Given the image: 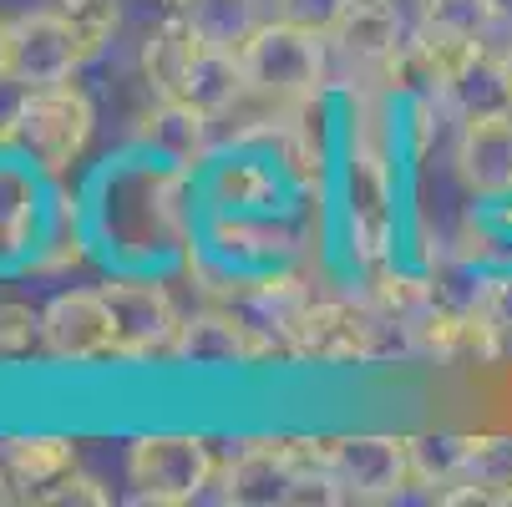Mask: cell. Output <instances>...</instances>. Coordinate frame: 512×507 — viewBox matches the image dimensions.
Returning <instances> with one entry per match:
<instances>
[{
    "label": "cell",
    "mask_w": 512,
    "mask_h": 507,
    "mask_svg": "<svg viewBox=\"0 0 512 507\" xmlns=\"http://www.w3.org/2000/svg\"><path fill=\"white\" fill-rule=\"evenodd\" d=\"M142 66H148V82L158 87V97L168 102H188L198 107L203 117H218L229 112L249 87H244V66H239V51H224V46H208L188 31V21H168L148 51H142Z\"/></svg>",
    "instance_id": "cell-1"
},
{
    "label": "cell",
    "mask_w": 512,
    "mask_h": 507,
    "mask_svg": "<svg viewBox=\"0 0 512 507\" xmlns=\"http://www.w3.org/2000/svg\"><path fill=\"white\" fill-rule=\"evenodd\" d=\"M330 41L310 36L300 26H289L279 16H269L244 46H239V66H244V87L264 102H315L325 77H330Z\"/></svg>",
    "instance_id": "cell-2"
},
{
    "label": "cell",
    "mask_w": 512,
    "mask_h": 507,
    "mask_svg": "<svg viewBox=\"0 0 512 507\" xmlns=\"http://www.w3.org/2000/svg\"><path fill=\"white\" fill-rule=\"evenodd\" d=\"M6 122H11L6 137L41 173H66L87 153L97 112L77 82H56V87H26V97L16 102V112Z\"/></svg>",
    "instance_id": "cell-3"
},
{
    "label": "cell",
    "mask_w": 512,
    "mask_h": 507,
    "mask_svg": "<svg viewBox=\"0 0 512 507\" xmlns=\"http://www.w3.org/2000/svg\"><path fill=\"white\" fill-rule=\"evenodd\" d=\"M218 477V457L203 437L188 431H158V437H142L127 452V482L142 502L158 507H183L198 502Z\"/></svg>",
    "instance_id": "cell-4"
},
{
    "label": "cell",
    "mask_w": 512,
    "mask_h": 507,
    "mask_svg": "<svg viewBox=\"0 0 512 507\" xmlns=\"http://www.w3.org/2000/svg\"><path fill=\"white\" fill-rule=\"evenodd\" d=\"M335 502V487L325 477V462L315 457V467L295 452V447H274V442H254L244 447L229 467H224V502H244V507H284V502Z\"/></svg>",
    "instance_id": "cell-5"
},
{
    "label": "cell",
    "mask_w": 512,
    "mask_h": 507,
    "mask_svg": "<svg viewBox=\"0 0 512 507\" xmlns=\"http://www.w3.org/2000/svg\"><path fill=\"white\" fill-rule=\"evenodd\" d=\"M325 477L335 487V502H391L411 482V442L360 431V437H335L320 447Z\"/></svg>",
    "instance_id": "cell-6"
},
{
    "label": "cell",
    "mask_w": 512,
    "mask_h": 507,
    "mask_svg": "<svg viewBox=\"0 0 512 507\" xmlns=\"http://www.w3.org/2000/svg\"><path fill=\"white\" fill-rule=\"evenodd\" d=\"M102 300L112 310V345L127 360H153V355H173L183 315L173 305V295L153 279H112L102 284Z\"/></svg>",
    "instance_id": "cell-7"
},
{
    "label": "cell",
    "mask_w": 512,
    "mask_h": 507,
    "mask_svg": "<svg viewBox=\"0 0 512 507\" xmlns=\"http://www.w3.org/2000/svg\"><path fill=\"white\" fill-rule=\"evenodd\" d=\"M87 51L82 36L71 31V21L51 11H26L11 21V82L21 87H56L71 82L82 71Z\"/></svg>",
    "instance_id": "cell-8"
},
{
    "label": "cell",
    "mask_w": 512,
    "mask_h": 507,
    "mask_svg": "<svg viewBox=\"0 0 512 507\" xmlns=\"http://www.w3.org/2000/svg\"><path fill=\"white\" fill-rule=\"evenodd\" d=\"M41 345L56 360H97V355H117L112 345V310L102 300V289H66L56 295L41 320H36Z\"/></svg>",
    "instance_id": "cell-9"
},
{
    "label": "cell",
    "mask_w": 512,
    "mask_h": 507,
    "mask_svg": "<svg viewBox=\"0 0 512 507\" xmlns=\"http://www.w3.org/2000/svg\"><path fill=\"white\" fill-rule=\"evenodd\" d=\"M436 87L457 107V117L512 112V66L502 51L487 46H462L452 56H436Z\"/></svg>",
    "instance_id": "cell-10"
},
{
    "label": "cell",
    "mask_w": 512,
    "mask_h": 507,
    "mask_svg": "<svg viewBox=\"0 0 512 507\" xmlns=\"http://www.w3.org/2000/svg\"><path fill=\"white\" fill-rule=\"evenodd\" d=\"M457 173L482 198L512 193V112L497 117H462L457 137Z\"/></svg>",
    "instance_id": "cell-11"
},
{
    "label": "cell",
    "mask_w": 512,
    "mask_h": 507,
    "mask_svg": "<svg viewBox=\"0 0 512 507\" xmlns=\"http://www.w3.org/2000/svg\"><path fill=\"white\" fill-rule=\"evenodd\" d=\"M330 46L360 71H401V16L386 0H355Z\"/></svg>",
    "instance_id": "cell-12"
},
{
    "label": "cell",
    "mask_w": 512,
    "mask_h": 507,
    "mask_svg": "<svg viewBox=\"0 0 512 507\" xmlns=\"http://www.w3.org/2000/svg\"><path fill=\"white\" fill-rule=\"evenodd\" d=\"M249 355H254L249 325H239L234 315H224V310L183 315L173 360H183V366H239V360H249Z\"/></svg>",
    "instance_id": "cell-13"
},
{
    "label": "cell",
    "mask_w": 512,
    "mask_h": 507,
    "mask_svg": "<svg viewBox=\"0 0 512 507\" xmlns=\"http://www.w3.org/2000/svg\"><path fill=\"white\" fill-rule=\"evenodd\" d=\"M487 0H421V46L436 56H452L462 46H482L492 31Z\"/></svg>",
    "instance_id": "cell-14"
},
{
    "label": "cell",
    "mask_w": 512,
    "mask_h": 507,
    "mask_svg": "<svg viewBox=\"0 0 512 507\" xmlns=\"http://www.w3.org/2000/svg\"><path fill=\"white\" fill-rule=\"evenodd\" d=\"M178 16L188 21V31L208 46H224L239 51L269 16H264V0H183Z\"/></svg>",
    "instance_id": "cell-15"
},
{
    "label": "cell",
    "mask_w": 512,
    "mask_h": 507,
    "mask_svg": "<svg viewBox=\"0 0 512 507\" xmlns=\"http://www.w3.org/2000/svg\"><path fill=\"white\" fill-rule=\"evenodd\" d=\"M0 462H6V477L21 487H46L61 472L77 467V452H71L66 437H11L0 447Z\"/></svg>",
    "instance_id": "cell-16"
},
{
    "label": "cell",
    "mask_w": 512,
    "mask_h": 507,
    "mask_svg": "<svg viewBox=\"0 0 512 507\" xmlns=\"http://www.w3.org/2000/svg\"><path fill=\"white\" fill-rule=\"evenodd\" d=\"M457 487H467L462 497L512 502V437H472Z\"/></svg>",
    "instance_id": "cell-17"
},
{
    "label": "cell",
    "mask_w": 512,
    "mask_h": 507,
    "mask_svg": "<svg viewBox=\"0 0 512 507\" xmlns=\"http://www.w3.org/2000/svg\"><path fill=\"white\" fill-rule=\"evenodd\" d=\"M406 442H411V482L457 487L472 437H452V431H442V437H406Z\"/></svg>",
    "instance_id": "cell-18"
},
{
    "label": "cell",
    "mask_w": 512,
    "mask_h": 507,
    "mask_svg": "<svg viewBox=\"0 0 512 507\" xmlns=\"http://www.w3.org/2000/svg\"><path fill=\"white\" fill-rule=\"evenodd\" d=\"M213 117H203L198 107H188V102H158V112H148V142H158L163 153H178V158H188V153H198L203 148V127H208Z\"/></svg>",
    "instance_id": "cell-19"
},
{
    "label": "cell",
    "mask_w": 512,
    "mask_h": 507,
    "mask_svg": "<svg viewBox=\"0 0 512 507\" xmlns=\"http://www.w3.org/2000/svg\"><path fill=\"white\" fill-rule=\"evenodd\" d=\"M56 11L71 21V31L82 36V51L97 56L107 36L117 31V0H56Z\"/></svg>",
    "instance_id": "cell-20"
},
{
    "label": "cell",
    "mask_w": 512,
    "mask_h": 507,
    "mask_svg": "<svg viewBox=\"0 0 512 507\" xmlns=\"http://www.w3.org/2000/svg\"><path fill=\"white\" fill-rule=\"evenodd\" d=\"M350 6H355V0H274V16L330 41L340 31V21L350 16Z\"/></svg>",
    "instance_id": "cell-21"
},
{
    "label": "cell",
    "mask_w": 512,
    "mask_h": 507,
    "mask_svg": "<svg viewBox=\"0 0 512 507\" xmlns=\"http://www.w3.org/2000/svg\"><path fill=\"white\" fill-rule=\"evenodd\" d=\"M36 502H92V507H102L107 492H102L97 477H82L77 467H71V472H61L56 482H46V487L36 492Z\"/></svg>",
    "instance_id": "cell-22"
},
{
    "label": "cell",
    "mask_w": 512,
    "mask_h": 507,
    "mask_svg": "<svg viewBox=\"0 0 512 507\" xmlns=\"http://www.w3.org/2000/svg\"><path fill=\"white\" fill-rule=\"evenodd\" d=\"M0 82H11V21L0 16Z\"/></svg>",
    "instance_id": "cell-23"
},
{
    "label": "cell",
    "mask_w": 512,
    "mask_h": 507,
    "mask_svg": "<svg viewBox=\"0 0 512 507\" xmlns=\"http://www.w3.org/2000/svg\"><path fill=\"white\" fill-rule=\"evenodd\" d=\"M487 11H492V21H497V26H507V31H512V0H487Z\"/></svg>",
    "instance_id": "cell-24"
},
{
    "label": "cell",
    "mask_w": 512,
    "mask_h": 507,
    "mask_svg": "<svg viewBox=\"0 0 512 507\" xmlns=\"http://www.w3.org/2000/svg\"><path fill=\"white\" fill-rule=\"evenodd\" d=\"M502 56H507V66H512V46H507V51H502Z\"/></svg>",
    "instance_id": "cell-25"
}]
</instances>
